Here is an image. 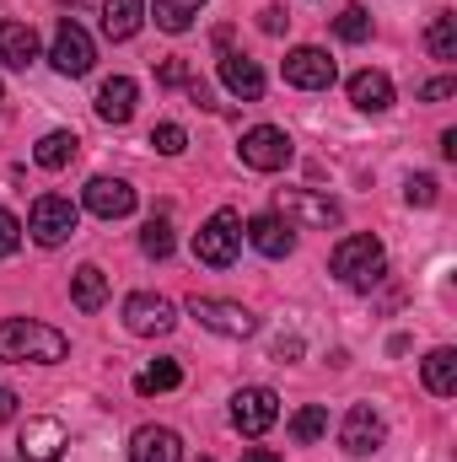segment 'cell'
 I'll return each mask as SVG.
<instances>
[{
    "label": "cell",
    "instance_id": "cell-23",
    "mask_svg": "<svg viewBox=\"0 0 457 462\" xmlns=\"http://www.w3.org/2000/svg\"><path fill=\"white\" fill-rule=\"evenodd\" d=\"M140 22H145V0H103V38H135L140 32Z\"/></svg>",
    "mask_w": 457,
    "mask_h": 462
},
{
    "label": "cell",
    "instance_id": "cell-35",
    "mask_svg": "<svg viewBox=\"0 0 457 462\" xmlns=\"http://www.w3.org/2000/svg\"><path fill=\"white\" fill-rule=\"evenodd\" d=\"M156 81H162V87H189V65H183V60H167V65L156 70Z\"/></svg>",
    "mask_w": 457,
    "mask_h": 462
},
{
    "label": "cell",
    "instance_id": "cell-33",
    "mask_svg": "<svg viewBox=\"0 0 457 462\" xmlns=\"http://www.w3.org/2000/svg\"><path fill=\"white\" fill-rule=\"evenodd\" d=\"M16 247H22V221L11 210H0V258H11Z\"/></svg>",
    "mask_w": 457,
    "mask_h": 462
},
{
    "label": "cell",
    "instance_id": "cell-1",
    "mask_svg": "<svg viewBox=\"0 0 457 462\" xmlns=\"http://www.w3.org/2000/svg\"><path fill=\"white\" fill-rule=\"evenodd\" d=\"M65 349H70V339L38 318H5L0 323V360L5 365H27V360L54 365V360H65Z\"/></svg>",
    "mask_w": 457,
    "mask_h": 462
},
{
    "label": "cell",
    "instance_id": "cell-30",
    "mask_svg": "<svg viewBox=\"0 0 457 462\" xmlns=\"http://www.w3.org/2000/svg\"><path fill=\"white\" fill-rule=\"evenodd\" d=\"M140 247H145V258H167V253H173V226H167V216H151V221H145Z\"/></svg>",
    "mask_w": 457,
    "mask_h": 462
},
{
    "label": "cell",
    "instance_id": "cell-18",
    "mask_svg": "<svg viewBox=\"0 0 457 462\" xmlns=\"http://www.w3.org/2000/svg\"><path fill=\"white\" fill-rule=\"evenodd\" d=\"M221 81H227L231 97H242V103H258L264 97V70L247 54H221Z\"/></svg>",
    "mask_w": 457,
    "mask_h": 462
},
{
    "label": "cell",
    "instance_id": "cell-31",
    "mask_svg": "<svg viewBox=\"0 0 457 462\" xmlns=\"http://www.w3.org/2000/svg\"><path fill=\"white\" fill-rule=\"evenodd\" d=\"M151 145H156L162 156H183V151H189V134H183V124H156V129H151Z\"/></svg>",
    "mask_w": 457,
    "mask_h": 462
},
{
    "label": "cell",
    "instance_id": "cell-29",
    "mask_svg": "<svg viewBox=\"0 0 457 462\" xmlns=\"http://www.w3.org/2000/svg\"><path fill=\"white\" fill-rule=\"evenodd\" d=\"M334 32H340L344 43H366V38H371V16H366V5H344L340 16H334Z\"/></svg>",
    "mask_w": 457,
    "mask_h": 462
},
{
    "label": "cell",
    "instance_id": "cell-10",
    "mask_svg": "<svg viewBox=\"0 0 457 462\" xmlns=\"http://www.w3.org/2000/svg\"><path fill=\"white\" fill-rule=\"evenodd\" d=\"M49 60H54V70H60V76H87V70H92V60H98V54H92L87 27L65 16V22L54 27V49H49Z\"/></svg>",
    "mask_w": 457,
    "mask_h": 462
},
{
    "label": "cell",
    "instance_id": "cell-6",
    "mask_svg": "<svg viewBox=\"0 0 457 462\" xmlns=\"http://www.w3.org/2000/svg\"><path fill=\"white\" fill-rule=\"evenodd\" d=\"M173 323H178V307H173L167 296L135 291V296L124 301V328H129L135 339H162V334H173Z\"/></svg>",
    "mask_w": 457,
    "mask_h": 462
},
{
    "label": "cell",
    "instance_id": "cell-11",
    "mask_svg": "<svg viewBox=\"0 0 457 462\" xmlns=\"http://www.w3.org/2000/svg\"><path fill=\"white\" fill-rule=\"evenodd\" d=\"M334 60L323 54V49H312V43H302V49H291L285 54V81L291 87H302V92H329L334 87Z\"/></svg>",
    "mask_w": 457,
    "mask_h": 462
},
{
    "label": "cell",
    "instance_id": "cell-19",
    "mask_svg": "<svg viewBox=\"0 0 457 462\" xmlns=\"http://www.w3.org/2000/svg\"><path fill=\"white\" fill-rule=\"evenodd\" d=\"M242 236H247L264 258H285V253L296 247V236H291V226H285L280 216H253V221L242 226Z\"/></svg>",
    "mask_w": 457,
    "mask_h": 462
},
{
    "label": "cell",
    "instance_id": "cell-12",
    "mask_svg": "<svg viewBox=\"0 0 457 462\" xmlns=\"http://www.w3.org/2000/svg\"><path fill=\"white\" fill-rule=\"evenodd\" d=\"M275 420H280V398H275L269 387H242V393L231 398V425H237L242 436H264Z\"/></svg>",
    "mask_w": 457,
    "mask_h": 462
},
{
    "label": "cell",
    "instance_id": "cell-13",
    "mask_svg": "<svg viewBox=\"0 0 457 462\" xmlns=\"http://www.w3.org/2000/svg\"><path fill=\"white\" fill-rule=\"evenodd\" d=\"M387 441V425H382V414L371 409V403H355L350 414H344V430H340V447L350 457H371L377 447Z\"/></svg>",
    "mask_w": 457,
    "mask_h": 462
},
{
    "label": "cell",
    "instance_id": "cell-24",
    "mask_svg": "<svg viewBox=\"0 0 457 462\" xmlns=\"http://www.w3.org/2000/svg\"><path fill=\"white\" fill-rule=\"evenodd\" d=\"M70 301H76L81 312H103V301H108V274H103L98 263H81V269L70 274Z\"/></svg>",
    "mask_w": 457,
    "mask_h": 462
},
{
    "label": "cell",
    "instance_id": "cell-28",
    "mask_svg": "<svg viewBox=\"0 0 457 462\" xmlns=\"http://www.w3.org/2000/svg\"><path fill=\"white\" fill-rule=\"evenodd\" d=\"M425 49H431V60H457V16L452 11L431 16V27H425Z\"/></svg>",
    "mask_w": 457,
    "mask_h": 462
},
{
    "label": "cell",
    "instance_id": "cell-16",
    "mask_svg": "<svg viewBox=\"0 0 457 462\" xmlns=\"http://www.w3.org/2000/svg\"><path fill=\"white\" fill-rule=\"evenodd\" d=\"M135 97H140V87H135L129 76H108V81L98 87V118H103V124H129V118H135Z\"/></svg>",
    "mask_w": 457,
    "mask_h": 462
},
{
    "label": "cell",
    "instance_id": "cell-5",
    "mask_svg": "<svg viewBox=\"0 0 457 462\" xmlns=\"http://www.w3.org/2000/svg\"><path fill=\"white\" fill-rule=\"evenodd\" d=\"M275 205H280L285 221H296V226H307V231L340 226V205H334L329 194H312V189H275Z\"/></svg>",
    "mask_w": 457,
    "mask_h": 462
},
{
    "label": "cell",
    "instance_id": "cell-37",
    "mask_svg": "<svg viewBox=\"0 0 457 462\" xmlns=\"http://www.w3.org/2000/svg\"><path fill=\"white\" fill-rule=\"evenodd\" d=\"M189 97H194L200 108H216V97H210V87H205L200 76H189Z\"/></svg>",
    "mask_w": 457,
    "mask_h": 462
},
{
    "label": "cell",
    "instance_id": "cell-34",
    "mask_svg": "<svg viewBox=\"0 0 457 462\" xmlns=\"http://www.w3.org/2000/svg\"><path fill=\"white\" fill-rule=\"evenodd\" d=\"M452 92H457V76H436V81L420 87V103H447Z\"/></svg>",
    "mask_w": 457,
    "mask_h": 462
},
{
    "label": "cell",
    "instance_id": "cell-7",
    "mask_svg": "<svg viewBox=\"0 0 457 462\" xmlns=\"http://www.w3.org/2000/svg\"><path fill=\"white\" fill-rule=\"evenodd\" d=\"M189 318H200L210 334H221V339H247L253 328H258V318L247 312V307H237V301H221V296H189Z\"/></svg>",
    "mask_w": 457,
    "mask_h": 462
},
{
    "label": "cell",
    "instance_id": "cell-39",
    "mask_svg": "<svg viewBox=\"0 0 457 462\" xmlns=\"http://www.w3.org/2000/svg\"><path fill=\"white\" fill-rule=\"evenodd\" d=\"M442 156H447V162H457V129H447V134H442Z\"/></svg>",
    "mask_w": 457,
    "mask_h": 462
},
{
    "label": "cell",
    "instance_id": "cell-14",
    "mask_svg": "<svg viewBox=\"0 0 457 462\" xmlns=\"http://www.w3.org/2000/svg\"><path fill=\"white\" fill-rule=\"evenodd\" d=\"M81 205H87L98 221H124V216L135 210V189H129L124 178H92V183L81 189Z\"/></svg>",
    "mask_w": 457,
    "mask_h": 462
},
{
    "label": "cell",
    "instance_id": "cell-9",
    "mask_svg": "<svg viewBox=\"0 0 457 462\" xmlns=\"http://www.w3.org/2000/svg\"><path fill=\"white\" fill-rule=\"evenodd\" d=\"M65 447H70V430H65L54 414L27 420V425H22V436H16L22 462H60V457H65Z\"/></svg>",
    "mask_w": 457,
    "mask_h": 462
},
{
    "label": "cell",
    "instance_id": "cell-32",
    "mask_svg": "<svg viewBox=\"0 0 457 462\" xmlns=\"http://www.w3.org/2000/svg\"><path fill=\"white\" fill-rule=\"evenodd\" d=\"M404 194H409V205H436V199H442V189H436V178H431V172H415Z\"/></svg>",
    "mask_w": 457,
    "mask_h": 462
},
{
    "label": "cell",
    "instance_id": "cell-15",
    "mask_svg": "<svg viewBox=\"0 0 457 462\" xmlns=\"http://www.w3.org/2000/svg\"><path fill=\"white\" fill-rule=\"evenodd\" d=\"M129 462H183V441L167 425H140L129 441Z\"/></svg>",
    "mask_w": 457,
    "mask_h": 462
},
{
    "label": "cell",
    "instance_id": "cell-20",
    "mask_svg": "<svg viewBox=\"0 0 457 462\" xmlns=\"http://www.w3.org/2000/svg\"><path fill=\"white\" fill-rule=\"evenodd\" d=\"M0 60H5L11 70H27V65L38 60V32H33V22H0Z\"/></svg>",
    "mask_w": 457,
    "mask_h": 462
},
{
    "label": "cell",
    "instance_id": "cell-41",
    "mask_svg": "<svg viewBox=\"0 0 457 462\" xmlns=\"http://www.w3.org/2000/svg\"><path fill=\"white\" fill-rule=\"evenodd\" d=\"M65 5H87V0H65Z\"/></svg>",
    "mask_w": 457,
    "mask_h": 462
},
{
    "label": "cell",
    "instance_id": "cell-17",
    "mask_svg": "<svg viewBox=\"0 0 457 462\" xmlns=\"http://www.w3.org/2000/svg\"><path fill=\"white\" fill-rule=\"evenodd\" d=\"M350 103H355L360 114H387V108H393V81H387L382 70H355V76H350Z\"/></svg>",
    "mask_w": 457,
    "mask_h": 462
},
{
    "label": "cell",
    "instance_id": "cell-3",
    "mask_svg": "<svg viewBox=\"0 0 457 462\" xmlns=\"http://www.w3.org/2000/svg\"><path fill=\"white\" fill-rule=\"evenodd\" d=\"M237 253H242V221H237V210H216L194 236V258L210 269H231Z\"/></svg>",
    "mask_w": 457,
    "mask_h": 462
},
{
    "label": "cell",
    "instance_id": "cell-26",
    "mask_svg": "<svg viewBox=\"0 0 457 462\" xmlns=\"http://www.w3.org/2000/svg\"><path fill=\"white\" fill-rule=\"evenodd\" d=\"M178 382H183V365H178V360H151V365L135 376V393L151 398V393H173Z\"/></svg>",
    "mask_w": 457,
    "mask_h": 462
},
{
    "label": "cell",
    "instance_id": "cell-21",
    "mask_svg": "<svg viewBox=\"0 0 457 462\" xmlns=\"http://www.w3.org/2000/svg\"><path fill=\"white\" fill-rule=\"evenodd\" d=\"M76 151H81L76 129H49V134L33 145V162H38L43 172H60V167H70V162H76Z\"/></svg>",
    "mask_w": 457,
    "mask_h": 462
},
{
    "label": "cell",
    "instance_id": "cell-8",
    "mask_svg": "<svg viewBox=\"0 0 457 462\" xmlns=\"http://www.w3.org/2000/svg\"><path fill=\"white\" fill-rule=\"evenodd\" d=\"M76 221H81V210H76L65 194H43V199L33 205V216H27V231H33V242L60 247L65 236H76Z\"/></svg>",
    "mask_w": 457,
    "mask_h": 462
},
{
    "label": "cell",
    "instance_id": "cell-25",
    "mask_svg": "<svg viewBox=\"0 0 457 462\" xmlns=\"http://www.w3.org/2000/svg\"><path fill=\"white\" fill-rule=\"evenodd\" d=\"M200 11H205V0H156L151 5V16H156L162 32H189Z\"/></svg>",
    "mask_w": 457,
    "mask_h": 462
},
{
    "label": "cell",
    "instance_id": "cell-42",
    "mask_svg": "<svg viewBox=\"0 0 457 462\" xmlns=\"http://www.w3.org/2000/svg\"><path fill=\"white\" fill-rule=\"evenodd\" d=\"M0 92H5V87H0Z\"/></svg>",
    "mask_w": 457,
    "mask_h": 462
},
{
    "label": "cell",
    "instance_id": "cell-40",
    "mask_svg": "<svg viewBox=\"0 0 457 462\" xmlns=\"http://www.w3.org/2000/svg\"><path fill=\"white\" fill-rule=\"evenodd\" d=\"M242 462H280L275 452H264V447H253V452H242Z\"/></svg>",
    "mask_w": 457,
    "mask_h": 462
},
{
    "label": "cell",
    "instance_id": "cell-2",
    "mask_svg": "<svg viewBox=\"0 0 457 462\" xmlns=\"http://www.w3.org/2000/svg\"><path fill=\"white\" fill-rule=\"evenodd\" d=\"M329 269H334V280H344L350 291H371L387 274V253H382V242L371 231H360V236H344L340 247H334Z\"/></svg>",
    "mask_w": 457,
    "mask_h": 462
},
{
    "label": "cell",
    "instance_id": "cell-22",
    "mask_svg": "<svg viewBox=\"0 0 457 462\" xmlns=\"http://www.w3.org/2000/svg\"><path fill=\"white\" fill-rule=\"evenodd\" d=\"M420 382H425V393L452 398L457 393V349H431V355L420 360Z\"/></svg>",
    "mask_w": 457,
    "mask_h": 462
},
{
    "label": "cell",
    "instance_id": "cell-4",
    "mask_svg": "<svg viewBox=\"0 0 457 462\" xmlns=\"http://www.w3.org/2000/svg\"><path fill=\"white\" fill-rule=\"evenodd\" d=\"M237 156H242V167H253V172H280V167H291L296 145H291L285 129H275V124H253V129L242 134Z\"/></svg>",
    "mask_w": 457,
    "mask_h": 462
},
{
    "label": "cell",
    "instance_id": "cell-36",
    "mask_svg": "<svg viewBox=\"0 0 457 462\" xmlns=\"http://www.w3.org/2000/svg\"><path fill=\"white\" fill-rule=\"evenodd\" d=\"M285 22H291L285 5H264V11H258V27H264V32H285Z\"/></svg>",
    "mask_w": 457,
    "mask_h": 462
},
{
    "label": "cell",
    "instance_id": "cell-27",
    "mask_svg": "<svg viewBox=\"0 0 457 462\" xmlns=\"http://www.w3.org/2000/svg\"><path fill=\"white\" fill-rule=\"evenodd\" d=\"M323 436H329V409H323V403H307V409L291 414V441L312 447V441H323Z\"/></svg>",
    "mask_w": 457,
    "mask_h": 462
},
{
    "label": "cell",
    "instance_id": "cell-38",
    "mask_svg": "<svg viewBox=\"0 0 457 462\" xmlns=\"http://www.w3.org/2000/svg\"><path fill=\"white\" fill-rule=\"evenodd\" d=\"M5 420H16V393H11V387H0V425H5Z\"/></svg>",
    "mask_w": 457,
    "mask_h": 462
}]
</instances>
